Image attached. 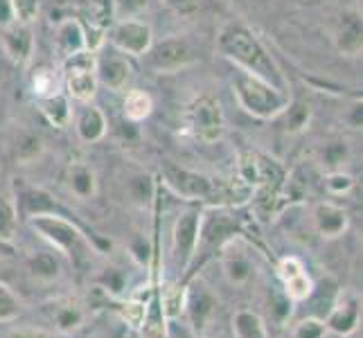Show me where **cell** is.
<instances>
[{
    "instance_id": "18",
    "label": "cell",
    "mask_w": 363,
    "mask_h": 338,
    "mask_svg": "<svg viewBox=\"0 0 363 338\" xmlns=\"http://www.w3.org/2000/svg\"><path fill=\"white\" fill-rule=\"evenodd\" d=\"M311 223H314L316 232L323 240H339L341 235H345L350 219L341 205L332 201H320L314 205V212H311Z\"/></svg>"
},
{
    "instance_id": "37",
    "label": "cell",
    "mask_w": 363,
    "mask_h": 338,
    "mask_svg": "<svg viewBox=\"0 0 363 338\" xmlns=\"http://www.w3.org/2000/svg\"><path fill=\"white\" fill-rule=\"evenodd\" d=\"M325 187L332 196H343L354 187V179L352 174H347L343 169H336V171H328L325 176Z\"/></svg>"
},
{
    "instance_id": "6",
    "label": "cell",
    "mask_w": 363,
    "mask_h": 338,
    "mask_svg": "<svg viewBox=\"0 0 363 338\" xmlns=\"http://www.w3.org/2000/svg\"><path fill=\"white\" fill-rule=\"evenodd\" d=\"M199 225H201V210L196 208L183 210L177 217V221H174L169 259L174 264V271L179 275H185V271H190L192 266L196 242H199Z\"/></svg>"
},
{
    "instance_id": "40",
    "label": "cell",
    "mask_w": 363,
    "mask_h": 338,
    "mask_svg": "<svg viewBox=\"0 0 363 338\" xmlns=\"http://www.w3.org/2000/svg\"><path fill=\"white\" fill-rule=\"evenodd\" d=\"M99 286L111 295H120L127 289V278H124V273L120 269H106L102 273V278H99Z\"/></svg>"
},
{
    "instance_id": "32",
    "label": "cell",
    "mask_w": 363,
    "mask_h": 338,
    "mask_svg": "<svg viewBox=\"0 0 363 338\" xmlns=\"http://www.w3.org/2000/svg\"><path fill=\"white\" fill-rule=\"evenodd\" d=\"M282 116H284L286 129H289L291 133H296V131H303L307 124H309L311 108L305 102H289V106L284 108Z\"/></svg>"
},
{
    "instance_id": "9",
    "label": "cell",
    "mask_w": 363,
    "mask_h": 338,
    "mask_svg": "<svg viewBox=\"0 0 363 338\" xmlns=\"http://www.w3.org/2000/svg\"><path fill=\"white\" fill-rule=\"evenodd\" d=\"M145 66L156 74H172L179 72L196 61V55L192 45L181 36H169L158 43H152V47L143 55Z\"/></svg>"
},
{
    "instance_id": "30",
    "label": "cell",
    "mask_w": 363,
    "mask_h": 338,
    "mask_svg": "<svg viewBox=\"0 0 363 338\" xmlns=\"http://www.w3.org/2000/svg\"><path fill=\"white\" fill-rule=\"evenodd\" d=\"M43 154V140L39 135L34 133H23L18 140H16V147H14V156L21 165H30V162L39 160Z\"/></svg>"
},
{
    "instance_id": "38",
    "label": "cell",
    "mask_w": 363,
    "mask_h": 338,
    "mask_svg": "<svg viewBox=\"0 0 363 338\" xmlns=\"http://www.w3.org/2000/svg\"><path fill=\"white\" fill-rule=\"evenodd\" d=\"M149 0H113V16L118 21L138 18L147 9Z\"/></svg>"
},
{
    "instance_id": "10",
    "label": "cell",
    "mask_w": 363,
    "mask_h": 338,
    "mask_svg": "<svg viewBox=\"0 0 363 338\" xmlns=\"http://www.w3.org/2000/svg\"><path fill=\"white\" fill-rule=\"evenodd\" d=\"M162 183H165L174 194H179L185 201H210L219 192L215 179L206 176L185 167L165 165L162 167Z\"/></svg>"
},
{
    "instance_id": "11",
    "label": "cell",
    "mask_w": 363,
    "mask_h": 338,
    "mask_svg": "<svg viewBox=\"0 0 363 338\" xmlns=\"http://www.w3.org/2000/svg\"><path fill=\"white\" fill-rule=\"evenodd\" d=\"M106 39L111 45L127 57H143L154 43V32L147 23L129 18V21H118Z\"/></svg>"
},
{
    "instance_id": "31",
    "label": "cell",
    "mask_w": 363,
    "mask_h": 338,
    "mask_svg": "<svg viewBox=\"0 0 363 338\" xmlns=\"http://www.w3.org/2000/svg\"><path fill=\"white\" fill-rule=\"evenodd\" d=\"M16 205H14V196L9 194H0V240L9 242L11 237L16 235Z\"/></svg>"
},
{
    "instance_id": "21",
    "label": "cell",
    "mask_w": 363,
    "mask_h": 338,
    "mask_svg": "<svg viewBox=\"0 0 363 338\" xmlns=\"http://www.w3.org/2000/svg\"><path fill=\"white\" fill-rule=\"evenodd\" d=\"M55 50L61 59H70L72 55L82 52L86 47V32L82 28L79 21L74 18H66L57 25L55 30Z\"/></svg>"
},
{
    "instance_id": "13",
    "label": "cell",
    "mask_w": 363,
    "mask_h": 338,
    "mask_svg": "<svg viewBox=\"0 0 363 338\" xmlns=\"http://www.w3.org/2000/svg\"><path fill=\"white\" fill-rule=\"evenodd\" d=\"M361 314H363V303L361 298L352 291H339L336 303L332 305L325 325L328 332L336 336H352L361 327Z\"/></svg>"
},
{
    "instance_id": "1",
    "label": "cell",
    "mask_w": 363,
    "mask_h": 338,
    "mask_svg": "<svg viewBox=\"0 0 363 338\" xmlns=\"http://www.w3.org/2000/svg\"><path fill=\"white\" fill-rule=\"evenodd\" d=\"M217 50L221 52V57L233 61L240 70L257 74V77L267 79L269 84L286 91V84H284L280 68L275 66V61L269 55L264 43H262L246 25L237 23V21H230L223 25L217 36Z\"/></svg>"
},
{
    "instance_id": "29",
    "label": "cell",
    "mask_w": 363,
    "mask_h": 338,
    "mask_svg": "<svg viewBox=\"0 0 363 338\" xmlns=\"http://www.w3.org/2000/svg\"><path fill=\"white\" fill-rule=\"evenodd\" d=\"M154 194H156V185L152 176H147V174H135V176L127 181V196L131 198V203L145 208L154 201Z\"/></svg>"
},
{
    "instance_id": "27",
    "label": "cell",
    "mask_w": 363,
    "mask_h": 338,
    "mask_svg": "<svg viewBox=\"0 0 363 338\" xmlns=\"http://www.w3.org/2000/svg\"><path fill=\"white\" fill-rule=\"evenodd\" d=\"M154 111V99L149 93L140 91V89H133L124 95V102H122V113H124V120L129 122H143L152 116Z\"/></svg>"
},
{
    "instance_id": "4",
    "label": "cell",
    "mask_w": 363,
    "mask_h": 338,
    "mask_svg": "<svg viewBox=\"0 0 363 338\" xmlns=\"http://www.w3.org/2000/svg\"><path fill=\"white\" fill-rule=\"evenodd\" d=\"M30 225L36 230V235H41L59 253L72 257L74 261H82L91 253L86 237L66 215H36L30 219Z\"/></svg>"
},
{
    "instance_id": "17",
    "label": "cell",
    "mask_w": 363,
    "mask_h": 338,
    "mask_svg": "<svg viewBox=\"0 0 363 338\" xmlns=\"http://www.w3.org/2000/svg\"><path fill=\"white\" fill-rule=\"evenodd\" d=\"M16 215L21 219H32L36 215H61L57 201L41 187L23 185L14 194Z\"/></svg>"
},
{
    "instance_id": "22",
    "label": "cell",
    "mask_w": 363,
    "mask_h": 338,
    "mask_svg": "<svg viewBox=\"0 0 363 338\" xmlns=\"http://www.w3.org/2000/svg\"><path fill=\"white\" fill-rule=\"evenodd\" d=\"M66 185L72 196H77L79 201H91L97 194V176L95 169L84 160H74L68 165L66 171Z\"/></svg>"
},
{
    "instance_id": "3",
    "label": "cell",
    "mask_w": 363,
    "mask_h": 338,
    "mask_svg": "<svg viewBox=\"0 0 363 338\" xmlns=\"http://www.w3.org/2000/svg\"><path fill=\"white\" fill-rule=\"evenodd\" d=\"M187 332L196 338H217L221 322V303L212 286L194 278L183 291V311Z\"/></svg>"
},
{
    "instance_id": "42",
    "label": "cell",
    "mask_w": 363,
    "mask_h": 338,
    "mask_svg": "<svg viewBox=\"0 0 363 338\" xmlns=\"http://www.w3.org/2000/svg\"><path fill=\"white\" fill-rule=\"evenodd\" d=\"M345 122L352 129H363V99L361 102H352L345 113Z\"/></svg>"
},
{
    "instance_id": "39",
    "label": "cell",
    "mask_w": 363,
    "mask_h": 338,
    "mask_svg": "<svg viewBox=\"0 0 363 338\" xmlns=\"http://www.w3.org/2000/svg\"><path fill=\"white\" fill-rule=\"evenodd\" d=\"M14 21L21 25H32L39 16V0H11Z\"/></svg>"
},
{
    "instance_id": "12",
    "label": "cell",
    "mask_w": 363,
    "mask_h": 338,
    "mask_svg": "<svg viewBox=\"0 0 363 338\" xmlns=\"http://www.w3.org/2000/svg\"><path fill=\"white\" fill-rule=\"evenodd\" d=\"M332 43L343 57H359L363 52V11L350 7L336 16Z\"/></svg>"
},
{
    "instance_id": "7",
    "label": "cell",
    "mask_w": 363,
    "mask_h": 338,
    "mask_svg": "<svg viewBox=\"0 0 363 338\" xmlns=\"http://www.w3.org/2000/svg\"><path fill=\"white\" fill-rule=\"evenodd\" d=\"M240 235V225L233 217H228L223 210H210V212H201V225H199V242H196V250H194V261L201 257L208 259L210 255L219 253V250L226 246L233 237Z\"/></svg>"
},
{
    "instance_id": "19",
    "label": "cell",
    "mask_w": 363,
    "mask_h": 338,
    "mask_svg": "<svg viewBox=\"0 0 363 338\" xmlns=\"http://www.w3.org/2000/svg\"><path fill=\"white\" fill-rule=\"evenodd\" d=\"M0 43H3L5 55L11 61H14L16 66H25L32 59L34 34L30 30V25L11 23L9 28H3V34H0Z\"/></svg>"
},
{
    "instance_id": "34",
    "label": "cell",
    "mask_w": 363,
    "mask_h": 338,
    "mask_svg": "<svg viewBox=\"0 0 363 338\" xmlns=\"http://www.w3.org/2000/svg\"><path fill=\"white\" fill-rule=\"evenodd\" d=\"M23 311V305L18 295L9 289L7 284L0 282V322H9V320H16Z\"/></svg>"
},
{
    "instance_id": "41",
    "label": "cell",
    "mask_w": 363,
    "mask_h": 338,
    "mask_svg": "<svg viewBox=\"0 0 363 338\" xmlns=\"http://www.w3.org/2000/svg\"><path fill=\"white\" fill-rule=\"evenodd\" d=\"M162 3H165L172 11H177V14L187 16V14H194L201 0H162Z\"/></svg>"
},
{
    "instance_id": "15",
    "label": "cell",
    "mask_w": 363,
    "mask_h": 338,
    "mask_svg": "<svg viewBox=\"0 0 363 338\" xmlns=\"http://www.w3.org/2000/svg\"><path fill=\"white\" fill-rule=\"evenodd\" d=\"M43 316L50 327H52V332L57 334H74L84 327L86 318H89L84 305L72 298H59L55 303L45 305Z\"/></svg>"
},
{
    "instance_id": "5",
    "label": "cell",
    "mask_w": 363,
    "mask_h": 338,
    "mask_svg": "<svg viewBox=\"0 0 363 338\" xmlns=\"http://www.w3.org/2000/svg\"><path fill=\"white\" fill-rule=\"evenodd\" d=\"M219 266L223 278L233 286H244L253 284L257 278V259L255 250L244 240L242 235L233 237V240L219 250Z\"/></svg>"
},
{
    "instance_id": "33",
    "label": "cell",
    "mask_w": 363,
    "mask_h": 338,
    "mask_svg": "<svg viewBox=\"0 0 363 338\" xmlns=\"http://www.w3.org/2000/svg\"><path fill=\"white\" fill-rule=\"evenodd\" d=\"M149 293H152V291H149ZM149 293H147V298H149ZM147 298H138V295H131V298H127V300H124V303L118 307V309H120V314H122V318L127 320L133 329L140 327V322H143V318H145Z\"/></svg>"
},
{
    "instance_id": "36",
    "label": "cell",
    "mask_w": 363,
    "mask_h": 338,
    "mask_svg": "<svg viewBox=\"0 0 363 338\" xmlns=\"http://www.w3.org/2000/svg\"><path fill=\"white\" fill-rule=\"evenodd\" d=\"M325 336H328V325H325V320L314 316L298 320L291 332V338H325Z\"/></svg>"
},
{
    "instance_id": "25",
    "label": "cell",
    "mask_w": 363,
    "mask_h": 338,
    "mask_svg": "<svg viewBox=\"0 0 363 338\" xmlns=\"http://www.w3.org/2000/svg\"><path fill=\"white\" fill-rule=\"evenodd\" d=\"M28 273L36 282H55L61 275V264L57 255H52L50 250H41L28 257Z\"/></svg>"
},
{
    "instance_id": "14",
    "label": "cell",
    "mask_w": 363,
    "mask_h": 338,
    "mask_svg": "<svg viewBox=\"0 0 363 338\" xmlns=\"http://www.w3.org/2000/svg\"><path fill=\"white\" fill-rule=\"evenodd\" d=\"M95 74L97 81L106 86L108 91H122L131 79V64L124 52L111 45L102 50V55L95 57Z\"/></svg>"
},
{
    "instance_id": "2",
    "label": "cell",
    "mask_w": 363,
    "mask_h": 338,
    "mask_svg": "<svg viewBox=\"0 0 363 338\" xmlns=\"http://www.w3.org/2000/svg\"><path fill=\"white\" fill-rule=\"evenodd\" d=\"M233 93L237 104H240L248 116L257 120H273L280 118L284 108L289 106V95L278 86L269 84L267 79L257 77L237 68L233 77Z\"/></svg>"
},
{
    "instance_id": "23",
    "label": "cell",
    "mask_w": 363,
    "mask_h": 338,
    "mask_svg": "<svg viewBox=\"0 0 363 338\" xmlns=\"http://www.w3.org/2000/svg\"><path fill=\"white\" fill-rule=\"evenodd\" d=\"M108 122L106 116L97 106H84L77 116V133L84 142H97L106 135Z\"/></svg>"
},
{
    "instance_id": "16",
    "label": "cell",
    "mask_w": 363,
    "mask_h": 338,
    "mask_svg": "<svg viewBox=\"0 0 363 338\" xmlns=\"http://www.w3.org/2000/svg\"><path fill=\"white\" fill-rule=\"evenodd\" d=\"M278 278L282 284V291L289 295V300L296 303H305L309 293L314 291V282H311L309 273L303 264V259H298L294 255L282 257L278 264Z\"/></svg>"
},
{
    "instance_id": "44",
    "label": "cell",
    "mask_w": 363,
    "mask_h": 338,
    "mask_svg": "<svg viewBox=\"0 0 363 338\" xmlns=\"http://www.w3.org/2000/svg\"><path fill=\"white\" fill-rule=\"evenodd\" d=\"M16 338H48L43 332H34V329H28V332H21Z\"/></svg>"
},
{
    "instance_id": "26",
    "label": "cell",
    "mask_w": 363,
    "mask_h": 338,
    "mask_svg": "<svg viewBox=\"0 0 363 338\" xmlns=\"http://www.w3.org/2000/svg\"><path fill=\"white\" fill-rule=\"evenodd\" d=\"M233 338H269V332L255 311L240 309L233 316Z\"/></svg>"
},
{
    "instance_id": "20",
    "label": "cell",
    "mask_w": 363,
    "mask_h": 338,
    "mask_svg": "<svg viewBox=\"0 0 363 338\" xmlns=\"http://www.w3.org/2000/svg\"><path fill=\"white\" fill-rule=\"evenodd\" d=\"M138 332H140V338H169V318L165 305H162L160 289H156V284L152 286V293L147 298L145 318Z\"/></svg>"
},
{
    "instance_id": "35",
    "label": "cell",
    "mask_w": 363,
    "mask_h": 338,
    "mask_svg": "<svg viewBox=\"0 0 363 338\" xmlns=\"http://www.w3.org/2000/svg\"><path fill=\"white\" fill-rule=\"evenodd\" d=\"M32 89L39 97H48V95L59 93L57 72L52 68H39L34 72V77H32Z\"/></svg>"
},
{
    "instance_id": "43",
    "label": "cell",
    "mask_w": 363,
    "mask_h": 338,
    "mask_svg": "<svg viewBox=\"0 0 363 338\" xmlns=\"http://www.w3.org/2000/svg\"><path fill=\"white\" fill-rule=\"evenodd\" d=\"M14 21V9H11V0H0V28H9Z\"/></svg>"
},
{
    "instance_id": "24",
    "label": "cell",
    "mask_w": 363,
    "mask_h": 338,
    "mask_svg": "<svg viewBox=\"0 0 363 338\" xmlns=\"http://www.w3.org/2000/svg\"><path fill=\"white\" fill-rule=\"evenodd\" d=\"M41 113L43 118L52 124L57 129H66L70 120H72V108H70V102L64 93H55V95H48V97H41Z\"/></svg>"
},
{
    "instance_id": "8",
    "label": "cell",
    "mask_w": 363,
    "mask_h": 338,
    "mask_svg": "<svg viewBox=\"0 0 363 338\" xmlns=\"http://www.w3.org/2000/svg\"><path fill=\"white\" fill-rule=\"evenodd\" d=\"M185 124L190 133L206 145L217 142L226 131V122H223L221 106L215 97L203 95L196 97L194 102L185 111Z\"/></svg>"
},
{
    "instance_id": "28",
    "label": "cell",
    "mask_w": 363,
    "mask_h": 338,
    "mask_svg": "<svg viewBox=\"0 0 363 338\" xmlns=\"http://www.w3.org/2000/svg\"><path fill=\"white\" fill-rule=\"evenodd\" d=\"M347 158H350V147L343 140H330V142H325L320 147V152H318V162L328 171L343 169Z\"/></svg>"
}]
</instances>
